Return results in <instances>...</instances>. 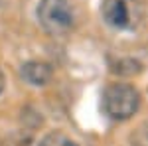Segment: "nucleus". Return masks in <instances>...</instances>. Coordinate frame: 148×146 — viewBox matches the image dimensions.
<instances>
[{
    "label": "nucleus",
    "mask_w": 148,
    "mask_h": 146,
    "mask_svg": "<svg viewBox=\"0 0 148 146\" xmlns=\"http://www.w3.org/2000/svg\"><path fill=\"white\" fill-rule=\"evenodd\" d=\"M140 95L134 87L125 83H114L103 93V109L114 121H126L136 112Z\"/></svg>",
    "instance_id": "1"
},
{
    "label": "nucleus",
    "mask_w": 148,
    "mask_h": 146,
    "mask_svg": "<svg viewBox=\"0 0 148 146\" xmlns=\"http://www.w3.org/2000/svg\"><path fill=\"white\" fill-rule=\"evenodd\" d=\"M132 146H148V124L138 130L136 136H132Z\"/></svg>",
    "instance_id": "6"
},
{
    "label": "nucleus",
    "mask_w": 148,
    "mask_h": 146,
    "mask_svg": "<svg viewBox=\"0 0 148 146\" xmlns=\"http://www.w3.org/2000/svg\"><path fill=\"white\" fill-rule=\"evenodd\" d=\"M2 87H4V77H2V73H0V91H2Z\"/></svg>",
    "instance_id": "7"
},
{
    "label": "nucleus",
    "mask_w": 148,
    "mask_h": 146,
    "mask_svg": "<svg viewBox=\"0 0 148 146\" xmlns=\"http://www.w3.org/2000/svg\"><path fill=\"white\" fill-rule=\"evenodd\" d=\"M22 77L32 85H46L51 79V67L42 61H30L22 67Z\"/></svg>",
    "instance_id": "4"
},
{
    "label": "nucleus",
    "mask_w": 148,
    "mask_h": 146,
    "mask_svg": "<svg viewBox=\"0 0 148 146\" xmlns=\"http://www.w3.org/2000/svg\"><path fill=\"white\" fill-rule=\"evenodd\" d=\"M40 146H77V144L71 138H67V136L59 134V132H53V134H47L40 142Z\"/></svg>",
    "instance_id": "5"
},
{
    "label": "nucleus",
    "mask_w": 148,
    "mask_h": 146,
    "mask_svg": "<svg viewBox=\"0 0 148 146\" xmlns=\"http://www.w3.org/2000/svg\"><path fill=\"white\" fill-rule=\"evenodd\" d=\"M4 2H6V0H0V6H2V4H4Z\"/></svg>",
    "instance_id": "8"
},
{
    "label": "nucleus",
    "mask_w": 148,
    "mask_h": 146,
    "mask_svg": "<svg viewBox=\"0 0 148 146\" xmlns=\"http://www.w3.org/2000/svg\"><path fill=\"white\" fill-rule=\"evenodd\" d=\"M101 12L105 22L116 30H130L138 22L136 2L132 0H105Z\"/></svg>",
    "instance_id": "3"
},
{
    "label": "nucleus",
    "mask_w": 148,
    "mask_h": 146,
    "mask_svg": "<svg viewBox=\"0 0 148 146\" xmlns=\"http://www.w3.org/2000/svg\"><path fill=\"white\" fill-rule=\"evenodd\" d=\"M38 20L46 32L61 36L73 28L75 14L67 0H42L38 6Z\"/></svg>",
    "instance_id": "2"
}]
</instances>
